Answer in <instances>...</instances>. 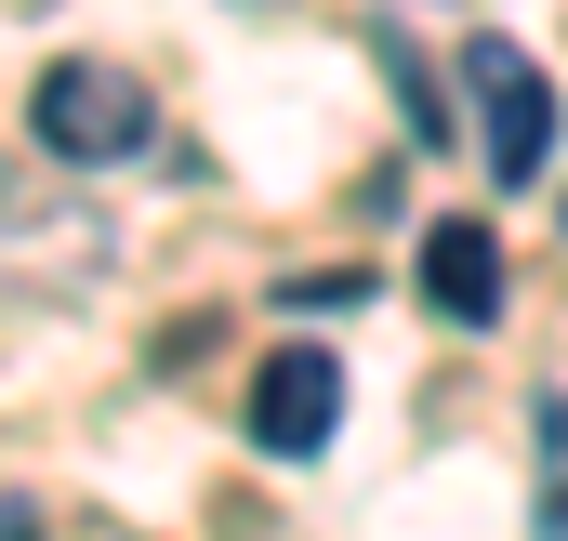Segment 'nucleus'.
<instances>
[{"label":"nucleus","mask_w":568,"mask_h":541,"mask_svg":"<svg viewBox=\"0 0 568 541\" xmlns=\"http://www.w3.org/2000/svg\"><path fill=\"white\" fill-rule=\"evenodd\" d=\"M463 93H476V133H489V185H542V159H556V80L516 40H463Z\"/></svg>","instance_id":"1"},{"label":"nucleus","mask_w":568,"mask_h":541,"mask_svg":"<svg viewBox=\"0 0 568 541\" xmlns=\"http://www.w3.org/2000/svg\"><path fill=\"white\" fill-rule=\"evenodd\" d=\"M239 422H252L265 462H317L331 422H344V357H331V344H278V357L252 370V409H239Z\"/></svg>","instance_id":"2"},{"label":"nucleus","mask_w":568,"mask_h":541,"mask_svg":"<svg viewBox=\"0 0 568 541\" xmlns=\"http://www.w3.org/2000/svg\"><path fill=\"white\" fill-rule=\"evenodd\" d=\"M27 120H40L53 159H133L145 145V93L120 80V67H53V80L27 93Z\"/></svg>","instance_id":"3"},{"label":"nucleus","mask_w":568,"mask_h":541,"mask_svg":"<svg viewBox=\"0 0 568 541\" xmlns=\"http://www.w3.org/2000/svg\"><path fill=\"white\" fill-rule=\"evenodd\" d=\"M424 304L449 330H489V317H503V238H489V225H436L424 238Z\"/></svg>","instance_id":"4"},{"label":"nucleus","mask_w":568,"mask_h":541,"mask_svg":"<svg viewBox=\"0 0 568 541\" xmlns=\"http://www.w3.org/2000/svg\"><path fill=\"white\" fill-rule=\"evenodd\" d=\"M542 541H568V397H542Z\"/></svg>","instance_id":"5"},{"label":"nucleus","mask_w":568,"mask_h":541,"mask_svg":"<svg viewBox=\"0 0 568 541\" xmlns=\"http://www.w3.org/2000/svg\"><path fill=\"white\" fill-rule=\"evenodd\" d=\"M278 304H304V317H331V304H371V277H357V265H344V277H291Z\"/></svg>","instance_id":"6"}]
</instances>
